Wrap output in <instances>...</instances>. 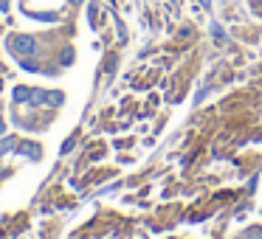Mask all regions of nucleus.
I'll use <instances>...</instances> for the list:
<instances>
[{
    "label": "nucleus",
    "mask_w": 262,
    "mask_h": 239,
    "mask_svg": "<svg viewBox=\"0 0 262 239\" xmlns=\"http://www.w3.org/2000/svg\"><path fill=\"white\" fill-rule=\"evenodd\" d=\"M9 51L12 54H34L37 42H34V37L20 34V37H12V40H9Z\"/></svg>",
    "instance_id": "f257e3e1"
},
{
    "label": "nucleus",
    "mask_w": 262,
    "mask_h": 239,
    "mask_svg": "<svg viewBox=\"0 0 262 239\" xmlns=\"http://www.w3.org/2000/svg\"><path fill=\"white\" fill-rule=\"evenodd\" d=\"M31 102L48 104V107H59V104L65 102V96L59 90H34V93H31Z\"/></svg>",
    "instance_id": "f03ea898"
},
{
    "label": "nucleus",
    "mask_w": 262,
    "mask_h": 239,
    "mask_svg": "<svg viewBox=\"0 0 262 239\" xmlns=\"http://www.w3.org/2000/svg\"><path fill=\"white\" fill-rule=\"evenodd\" d=\"M31 93H34V90H29V87H17V90L12 93V99L17 104H23V102H31Z\"/></svg>",
    "instance_id": "7ed1b4c3"
},
{
    "label": "nucleus",
    "mask_w": 262,
    "mask_h": 239,
    "mask_svg": "<svg viewBox=\"0 0 262 239\" xmlns=\"http://www.w3.org/2000/svg\"><path fill=\"white\" fill-rule=\"evenodd\" d=\"M12 147H14V138H3V141H0V158H3Z\"/></svg>",
    "instance_id": "20e7f679"
},
{
    "label": "nucleus",
    "mask_w": 262,
    "mask_h": 239,
    "mask_svg": "<svg viewBox=\"0 0 262 239\" xmlns=\"http://www.w3.org/2000/svg\"><path fill=\"white\" fill-rule=\"evenodd\" d=\"M243 239H262V231L259 228H248V231L243 233Z\"/></svg>",
    "instance_id": "39448f33"
},
{
    "label": "nucleus",
    "mask_w": 262,
    "mask_h": 239,
    "mask_svg": "<svg viewBox=\"0 0 262 239\" xmlns=\"http://www.w3.org/2000/svg\"><path fill=\"white\" fill-rule=\"evenodd\" d=\"M3 132H6V127H3V124H0V135H3Z\"/></svg>",
    "instance_id": "423d86ee"
},
{
    "label": "nucleus",
    "mask_w": 262,
    "mask_h": 239,
    "mask_svg": "<svg viewBox=\"0 0 262 239\" xmlns=\"http://www.w3.org/2000/svg\"><path fill=\"white\" fill-rule=\"evenodd\" d=\"M71 3H82V0H71Z\"/></svg>",
    "instance_id": "0eeeda50"
}]
</instances>
